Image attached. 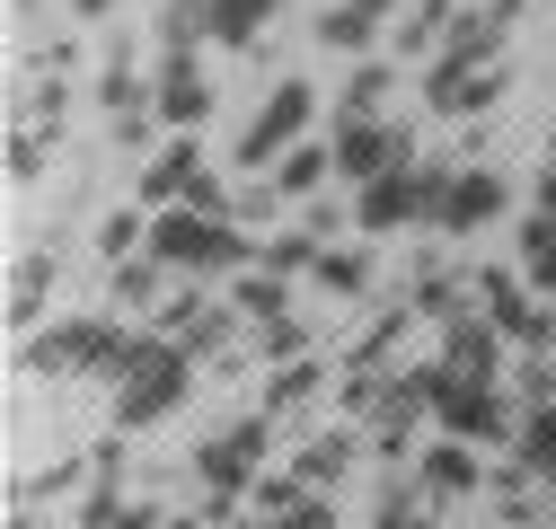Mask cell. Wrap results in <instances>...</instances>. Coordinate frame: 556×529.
I'll return each mask as SVG.
<instances>
[{
  "label": "cell",
  "instance_id": "cell-1",
  "mask_svg": "<svg viewBox=\"0 0 556 529\" xmlns=\"http://www.w3.org/2000/svg\"><path fill=\"white\" fill-rule=\"evenodd\" d=\"M186 379H194V353L168 345V336H142V345L124 353V371H115V424L142 433V424L177 415L186 407Z\"/></svg>",
  "mask_w": 556,
  "mask_h": 529
},
{
  "label": "cell",
  "instance_id": "cell-2",
  "mask_svg": "<svg viewBox=\"0 0 556 529\" xmlns=\"http://www.w3.org/2000/svg\"><path fill=\"white\" fill-rule=\"evenodd\" d=\"M151 256L177 264V274H230V264H248V230L222 212H194V204H160Z\"/></svg>",
  "mask_w": 556,
  "mask_h": 529
},
{
  "label": "cell",
  "instance_id": "cell-3",
  "mask_svg": "<svg viewBox=\"0 0 556 529\" xmlns=\"http://www.w3.org/2000/svg\"><path fill=\"white\" fill-rule=\"evenodd\" d=\"M132 345H142V336H124L115 318H62V326H45V336L27 345V371H45V379H62V371H98V379H115Z\"/></svg>",
  "mask_w": 556,
  "mask_h": 529
},
{
  "label": "cell",
  "instance_id": "cell-4",
  "mask_svg": "<svg viewBox=\"0 0 556 529\" xmlns=\"http://www.w3.org/2000/svg\"><path fill=\"white\" fill-rule=\"evenodd\" d=\"M442 194H451V168H442V159H406V168H389V177L363 185L354 221H363V230H406V221H433Z\"/></svg>",
  "mask_w": 556,
  "mask_h": 529
},
{
  "label": "cell",
  "instance_id": "cell-5",
  "mask_svg": "<svg viewBox=\"0 0 556 529\" xmlns=\"http://www.w3.org/2000/svg\"><path fill=\"white\" fill-rule=\"evenodd\" d=\"M433 415L459 433V441H504L513 433V407L495 397V379H468L451 362H433Z\"/></svg>",
  "mask_w": 556,
  "mask_h": 529
},
{
  "label": "cell",
  "instance_id": "cell-6",
  "mask_svg": "<svg viewBox=\"0 0 556 529\" xmlns=\"http://www.w3.org/2000/svg\"><path fill=\"white\" fill-rule=\"evenodd\" d=\"M318 115V98H309V80H274V98L248 115V132H239V168L256 177L265 159H283L292 142H301V124Z\"/></svg>",
  "mask_w": 556,
  "mask_h": 529
},
{
  "label": "cell",
  "instance_id": "cell-7",
  "mask_svg": "<svg viewBox=\"0 0 556 529\" xmlns=\"http://www.w3.org/2000/svg\"><path fill=\"white\" fill-rule=\"evenodd\" d=\"M265 441H274V415H239L222 441H203V450H194L203 494H248V486H256V468H265Z\"/></svg>",
  "mask_w": 556,
  "mask_h": 529
},
{
  "label": "cell",
  "instance_id": "cell-8",
  "mask_svg": "<svg viewBox=\"0 0 556 529\" xmlns=\"http://www.w3.org/2000/svg\"><path fill=\"white\" fill-rule=\"evenodd\" d=\"M327 151H336V177L371 185V177H389V168L415 159V132H406V124H380V115H354V124H336Z\"/></svg>",
  "mask_w": 556,
  "mask_h": 529
},
{
  "label": "cell",
  "instance_id": "cell-9",
  "mask_svg": "<svg viewBox=\"0 0 556 529\" xmlns=\"http://www.w3.org/2000/svg\"><path fill=\"white\" fill-rule=\"evenodd\" d=\"M425 98H433V115H485L504 98V72H495V62H468V53H442Z\"/></svg>",
  "mask_w": 556,
  "mask_h": 529
},
{
  "label": "cell",
  "instance_id": "cell-10",
  "mask_svg": "<svg viewBox=\"0 0 556 529\" xmlns=\"http://www.w3.org/2000/svg\"><path fill=\"white\" fill-rule=\"evenodd\" d=\"M477 300H485V318H495L513 345H530V353H547V345H556V318L521 300V283L504 274V264H485V274H477Z\"/></svg>",
  "mask_w": 556,
  "mask_h": 529
},
{
  "label": "cell",
  "instance_id": "cell-11",
  "mask_svg": "<svg viewBox=\"0 0 556 529\" xmlns=\"http://www.w3.org/2000/svg\"><path fill=\"white\" fill-rule=\"evenodd\" d=\"M513 204V185L495 177V168H451V194H442V212H433V230H485V221H495Z\"/></svg>",
  "mask_w": 556,
  "mask_h": 529
},
{
  "label": "cell",
  "instance_id": "cell-12",
  "mask_svg": "<svg viewBox=\"0 0 556 529\" xmlns=\"http://www.w3.org/2000/svg\"><path fill=\"white\" fill-rule=\"evenodd\" d=\"M151 106H160V124H177V132H194L203 115H213V80L194 72V53H160V80H151Z\"/></svg>",
  "mask_w": 556,
  "mask_h": 529
},
{
  "label": "cell",
  "instance_id": "cell-13",
  "mask_svg": "<svg viewBox=\"0 0 556 529\" xmlns=\"http://www.w3.org/2000/svg\"><path fill=\"white\" fill-rule=\"evenodd\" d=\"M504 345H513V336H504V326L485 318V309H477V318L459 309V318L442 326V362H451V371H468V379H504V371H495V362H504Z\"/></svg>",
  "mask_w": 556,
  "mask_h": 529
},
{
  "label": "cell",
  "instance_id": "cell-14",
  "mask_svg": "<svg viewBox=\"0 0 556 529\" xmlns=\"http://www.w3.org/2000/svg\"><path fill=\"white\" fill-rule=\"evenodd\" d=\"M415 477H425V494H433V503H459V494H477V486H485V468H477V450H468V441H433L425 459H415Z\"/></svg>",
  "mask_w": 556,
  "mask_h": 529
},
{
  "label": "cell",
  "instance_id": "cell-15",
  "mask_svg": "<svg viewBox=\"0 0 556 529\" xmlns=\"http://www.w3.org/2000/svg\"><path fill=\"white\" fill-rule=\"evenodd\" d=\"M203 177V142H194V132H177V142L151 159V177H142V194H151V204H186V185Z\"/></svg>",
  "mask_w": 556,
  "mask_h": 529
},
{
  "label": "cell",
  "instance_id": "cell-16",
  "mask_svg": "<svg viewBox=\"0 0 556 529\" xmlns=\"http://www.w3.org/2000/svg\"><path fill=\"white\" fill-rule=\"evenodd\" d=\"M504 36H513V0H485L477 18H451V53H468V62H495Z\"/></svg>",
  "mask_w": 556,
  "mask_h": 529
},
{
  "label": "cell",
  "instance_id": "cell-17",
  "mask_svg": "<svg viewBox=\"0 0 556 529\" xmlns=\"http://www.w3.org/2000/svg\"><path fill=\"white\" fill-rule=\"evenodd\" d=\"M274 10H283V0H213V36H222L230 53H256Z\"/></svg>",
  "mask_w": 556,
  "mask_h": 529
},
{
  "label": "cell",
  "instance_id": "cell-18",
  "mask_svg": "<svg viewBox=\"0 0 556 529\" xmlns=\"http://www.w3.org/2000/svg\"><path fill=\"white\" fill-rule=\"evenodd\" d=\"M425 503H433V494H425V477H389V486H380V503H371V529H433V520H425Z\"/></svg>",
  "mask_w": 556,
  "mask_h": 529
},
{
  "label": "cell",
  "instance_id": "cell-19",
  "mask_svg": "<svg viewBox=\"0 0 556 529\" xmlns=\"http://www.w3.org/2000/svg\"><path fill=\"white\" fill-rule=\"evenodd\" d=\"M239 318H248V309H239V300H230V309H222V300H203V309H194V318H186V326H177V345H186V353H194V362H203V353H222V345H230V336H239Z\"/></svg>",
  "mask_w": 556,
  "mask_h": 529
},
{
  "label": "cell",
  "instance_id": "cell-20",
  "mask_svg": "<svg viewBox=\"0 0 556 529\" xmlns=\"http://www.w3.org/2000/svg\"><path fill=\"white\" fill-rule=\"evenodd\" d=\"M318 388H327L318 362H274V379H265V415H301Z\"/></svg>",
  "mask_w": 556,
  "mask_h": 529
},
{
  "label": "cell",
  "instance_id": "cell-21",
  "mask_svg": "<svg viewBox=\"0 0 556 529\" xmlns=\"http://www.w3.org/2000/svg\"><path fill=\"white\" fill-rule=\"evenodd\" d=\"M442 44H451V10H442V0H415V10L397 18V53L425 62V53H442Z\"/></svg>",
  "mask_w": 556,
  "mask_h": 529
},
{
  "label": "cell",
  "instance_id": "cell-22",
  "mask_svg": "<svg viewBox=\"0 0 556 529\" xmlns=\"http://www.w3.org/2000/svg\"><path fill=\"white\" fill-rule=\"evenodd\" d=\"M371 36H380V18L363 10V0H336V10L318 18V44H336V53H371Z\"/></svg>",
  "mask_w": 556,
  "mask_h": 529
},
{
  "label": "cell",
  "instance_id": "cell-23",
  "mask_svg": "<svg viewBox=\"0 0 556 529\" xmlns=\"http://www.w3.org/2000/svg\"><path fill=\"white\" fill-rule=\"evenodd\" d=\"M213 36V0H168L160 10V53H194Z\"/></svg>",
  "mask_w": 556,
  "mask_h": 529
},
{
  "label": "cell",
  "instance_id": "cell-24",
  "mask_svg": "<svg viewBox=\"0 0 556 529\" xmlns=\"http://www.w3.org/2000/svg\"><path fill=\"white\" fill-rule=\"evenodd\" d=\"M513 459H521L530 477H547V486H556V407H530V424H521Z\"/></svg>",
  "mask_w": 556,
  "mask_h": 529
},
{
  "label": "cell",
  "instance_id": "cell-25",
  "mask_svg": "<svg viewBox=\"0 0 556 529\" xmlns=\"http://www.w3.org/2000/svg\"><path fill=\"white\" fill-rule=\"evenodd\" d=\"M344 468H354V433H318V441L301 450V468H292V477H301V486H336Z\"/></svg>",
  "mask_w": 556,
  "mask_h": 529
},
{
  "label": "cell",
  "instance_id": "cell-26",
  "mask_svg": "<svg viewBox=\"0 0 556 529\" xmlns=\"http://www.w3.org/2000/svg\"><path fill=\"white\" fill-rule=\"evenodd\" d=\"M53 292V256H18V274H10V326H27Z\"/></svg>",
  "mask_w": 556,
  "mask_h": 529
},
{
  "label": "cell",
  "instance_id": "cell-27",
  "mask_svg": "<svg viewBox=\"0 0 556 529\" xmlns=\"http://www.w3.org/2000/svg\"><path fill=\"white\" fill-rule=\"evenodd\" d=\"M397 80H389V62H363L354 80H344V98H336V124H354V115H380V98H389Z\"/></svg>",
  "mask_w": 556,
  "mask_h": 529
},
{
  "label": "cell",
  "instance_id": "cell-28",
  "mask_svg": "<svg viewBox=\"0 0 556 529\" xmlns=\"http://www.w3.org/2000/svg\"><path fill=\"white\" fill-rule=\"evenodd\" d=\"M160 274H177V264H160V256H115V283H106V292H115L124 309H142V300L160 292Z\"/></svg>",
  "mask_w": 556,
  "mask_h": 529
},
{
  "label": "cell",
  "instance_id": "cell-29",
  "mask_svg": "<svg viewBox=\"0 0 556 529\" xmlns=\"http://www.w3.org/2000/svg\"><path fill=\"white\" fill-rule=\"evenodd\" d=\"M336 168V151H318V142H292L283 151V168H274V185H283V194H318V177Z\"/></svg>",
  "mask_w": 556,
  "mask_h": 529
},
{
  "label": "cell",
  "instance_id": "cell-30",
  "mask_svg": "<svg viewBox=\"0 0 556 529\" xmlns=\"http://www.w3.org/2000/svg\"><path fill=\"white\" fill-rule=\"evenodd\" d=\"M230 300H239V309H248V318L265 326V318H283V300H292V292H283V274H274V264H265V274H248V283H239Z\"/></svg>",
  "mask_w": 556,
  "mask_h": 529
},
{
  "label": "cell",
  "instance_id": "cell-31",
  "mask_svg": "<svg viewBox=\"0 0 556 529\" xmlns=\"http://www.w3.org/2000/svg\"><path fill=\"white\" fill-rule=\"evenodd\" d=\"M256 353H265V362H301V353H309V326H301V318H265V326H256Z\"/></svg>",
  "mask_w": 556,
  "mask_h": 529
},
{
  "label": "cell",
  "instance_id": "cell-32",
  "mask_svg": "<svg viewBox=\"0 0 556 529\" xmlns=\"http://www.w3.org/2000/svg\"><path fill=\"white\" fill-rule=\"evenodd\" d=\"M521 264H530L539 283L556 274V212H530V221H521Z\"/></svg>",
  "mask_w": 556,
  "mask_h": 529
},
{
  "label": "cell",
  "instance_id": "cell-33",
  "mask_svg": "<svg viewBox=\"0 0 556 529\" xmlns=\"http://www.w3.org/2000/svg\"><path fill=\"white\" fill-rule=\"evenodd\" d=\"M265 264H274V274H301V264H318V230L301 221V230H283V238H265Z\"/></svg>",
  "mask_w": 556,
  "mask_h": 529
},
{
  "label": "cell",
  "instance_id": "cell-34",
  "mask_svg": "<svg viewBox=\"0 0 556 529\" xmlns=\"http://www.w3.org/2000/svg\"><path fill=\"white\" fill-rule=\"evenodd\" d=\"M318 283H327V292H363V283H371V264H363L354 247H336V256L318 247Z\"/></svg>",
  "mask_w": 556,
  "mask_h": 529
},
{
  "label": "cell",
  "instance_id": "cell-35",
  "mask_svg": "<svg viewBox=\"0 0 556 529\" xmlns=\"http://www.w3.org/2000/svg\"><path fill=\"white\" fill-rule=\"evenodd\" d=\"M132 247H142V221H132V212H106V221H98V256L115 264V256H132Z\"/></svg>",
  "mask_w": 556,
  "mask_h": 529
},
{
  "label": "cell",
  "instance_id": "cell-36",
  "mask_svg": "<svg viewBox=\"0 0 556 529\" xmlns=\"http://www.w3.org/2000/svg\"><path fill=\"white\" fill-rule=\"evenodd\" d=\"M513 388L530 397V407H556V371H547V353H530V362H513Z\"/></svg>",
  "mask_w": 556,
  "mask_h": 529
},
{
  "label": "cell",
  "instance_id": "cell-37",
  "mask_svg": "<svg viewBox=\"0 0 556 529\" xmlns=\"http://www.w3.org/2000/svg\"><path fill=\"white\" fill-rule=\"evenodd\" d=\"M301 494H309L301 477H256V486H248V503H256V512H292Z\"/></svg>",
  "mask_w": 556,
  "mask_h": 529
},
{
  "label": "cell",
  "instance_id": "cell-38",
  "mask_svg": "<svg viewBox=\"0 0 556 529\" xmlns=\"http://www.w3.org/2000/svg\"><path fill=\"white\" fill-rule=\"evenodd\" d=\"M186 204H194V212H222V221H230V194H222V177H213V168H203V177L186 185Z\"/></svg>",
  "mask_w": 556,
  "mask_h": 529
},
{
  "label": "cell",
  "instance_id": "cell-39",
  "mask_svg": "<svg viewBox=\"0 0 556 529\" xmlns=\"http://www.w3.org/2000/svg\"><path fill=\"white\" fill-rule=\"evenodd\" d=\"M45 151H36V132H10V177H36Z\"/></svg>",
  "mask_w": 556,
  "mask_h": 529
},
{
  "label": "cell",
  "instance_id": "cell-40",
  "mask_svg": "<svg viewBox=\"0 0 556 529\" xmlns=\"http://www.w3.org/2000/svg\"><path fill=\"white\" fill-rule=\"evenodd\" d=\"M115 529H168V512H160V503H124Z\"/></svg>",
  "mask_w": 556,
  "mask_h": 529
},
{
  "label": "cell",
  "instance_id": "cell-41",
  "mask_svg": "<svg viewBox=\"0 0 556 529\" xmlns=\"http://www.w3.org/2000/svg\"><path fill=\"white\" fill-rule=\"evenodd\" d=\"M168 529H213V512H168Z\"/></svg>",
  "mask_w": 556,
  "mask_h": 529
},
{
  "label": "cell",
  "instance_id": "cell-42",
  "mask_svg": "<svg viewBox=\"0 0 556 529\" xmlns=\"http://www.w3.org/2000/svg\"><path fill=\"white\" fill-rule=\"evenodd\" d=\"M72 10H80V18H106V10H115V0H72Z\"/></svg>",
  "mask_w": 556,
  "mask_h": 529
},
{
  "label": "cell",
  "instance_id": "cell-43",
  "mask_svg": "<svg viewBox=\"0 0 556 529\" xmlns=\"http://www.w3.org/2000/svg\"><path fill=\"white\" fill-rule=\"evenodd\" d=\"M10 529H45V520H36V512H27V503H18V512H10Z\"/></svg>",
  "mask_w": 556,
  "mask_h": 529
},
{
  "label": "cell",
  "instance_id": "cell-44",
  "mask_svg": "<svg viewBox=\"0 0 556 529\" xmlns=\"http://www.w3.org/2000/svg\"><path fill=\"white\" fill-rule=\"evenodd\" d=\"M363 10H371V18H389V10H397V0H363Z\"/></svg>",
  "mask_w": 556,
  "mask_h": 529
},
{
  "label": "cell",
  "instance_id": "cell-45",
  "mask_svg": "<svg viewBox=\"0 0 556 529\" xmlns=\"http://www.w3.org/2000/svg\"><path fill=\"white\" fill-rule=\"evenodd\" d=\"M539 292H547V300H556V274H547V283H539Z\"/></svg>",
  "mask_w": 556,
  "mask_h": 529
}]
</instances>
